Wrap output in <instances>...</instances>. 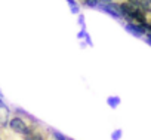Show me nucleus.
Instances as JSON below:
<instances>
[{
  "label": "nucleus",
  "mask_w": 151,
  "mask_h": 140,
  "mask_svg": "<svg viewBox=\"0 0 151 140\" xmlns=\"http://www.w3.org/2000/svg\"><path fill=\"white\" fill-rule=\"evenodd\" d=\"M9 119H11V109L8 106L0 107V130L9 127Z\"/></svg>",
  "instance_id": "obj_2"
},
{
  "label": "nucleus",
  "mask_w": 151,
  "mask_h": 140,
  "mask_svg": "<svg viewBox=\"0 0 151 140\" xmlns=\"http://www.w3.org/2000/svg\"><path fill=\"white\" fill-rule=\"evenodd\" d=\"M99 0H83V5L88 8H98L99 6Z\"/></svg>",
  "instance_id": "obj_4"
},
{
  "label": "nucleus",
  "mask_w": 151,
  "mask_h": 140,
  "mask_svg": "<svg viewBox=\"0 0 151 140\" xmlns=\"http://www.w3.org/2000/svg\"><path fill=\"white\" fill-rule=\"evenodd\" d=\"M108 101H110V103H111V104H113V107H116V106H114V104H117V103H119V98H110V100H108Z\"/></svg>",
  "instance_id": "obj_7"
},
{
  "label": "nucleus",
  "mask_w": 151,
  "mask_h": 140,
  "mask_svg": "<svg viewBox=\"0 0 151 140\" xmlns=\"http://www.w3.org/2000/svg\"><path fill=\"white\" fill-rule=\"evenodd\" d=\"M0 140H3V139H2V137H0Z\"/></svg>",
  "instance_id": "obj_12"
},
{
  "label": "nucleus",
  "mask_w": 151,
  "mask_h": 140,
  "mask_svg": "<svg viewBox=\"0 0 151 140\" xmlns=\"http://www.w3.org/2000/svg\"><path fill=\"white\" fill-rule=\"evenodd\" d=\"M9 130L15 134H19V136H30L33 134L37 128L36 125V121L33 118H22L21 115H14L11 116L9 119Z\"/></svg>",
  "instance_id": "obj_1"
},
{
  "label": "nucleus",
  "mask_w": 151,
  "mask_h": 140,
  "mask_svg": "<svg viewBox=\"0 0 151 140\" xmlns=\"http://www.w3.org/2000/svg\"><path fill=\"white\" fill-rule=\"evenodd\" d=\"M67 140H73V139H67Z\"/></svg>",
  "instance_id": "obj_11"
},
{
  "label": "nucleus",
  "mask_w": 151,
  "mask_h": 140,
  "mask_svg": "<svg viewBox=\"0 0 151 140\" xmlns=\"http://www.w3.org/2000/svg\"><path fill=\"white\" fill-rule=\"evenodd\" d=\"M150 2H151V0H150Z\"/></svg>",
  "instance_id": "obj_13"
},
{
  "label": "nucleus",
  "mask_w": 151,
  "mask_h": 140,
  "mask_svg": "<svg viewBox=\"0 0 151 140\" xmlns=\"http://www.w3.org/2000/svg\"><path fill=\"white\" fill-rule=\"evenodd\" d=\"M120 137H122V130H116V131L111 134V139H113V140H119Z\"/></svg>",
  "instance_id": "obj_6"
},
{
  "label": "nucleus",
  "mask_w": 151,
  "mask_h": 140,
  "mask_svg": "<svg viewBox=\"0 0 151 140\" xmlns=\"http://www.w3.org/2000/svg\"><path fill=\"white\" fill-rule=\"evenodd\" d=\"M127 3H130L132 6H135V8H138V9H141V0H126Z\"/></svg>",
  "instance_id": "obj_5"
},
{
  "label": "nucleus",
  "mask_w": 151,
  "mask_h": 140,
  "mask_svg": "<svg viewBox=\"0 0 151 140\" xmlns=\"http://www.w3.org/2000/svg\"><path fill=\"white\" fill-rule=\"evenodd\" d=\"M22 140H49V139H47V136H46L43 131L36 130L33 134H30V136H24Z\"/></svg>",
  "instance_id": "obj_3"
},
{
  "label": "nucleus",
  "mask_w": 151,
  "mask_h": 140,
  "mask_svg": "<svg viewBox=\"0 0 151 140\" xmlns=\"http://www.w3.org/2000/svg\"><path fill=\"white\" fill-rule=\"evenodd\" d=\"M3 106H6V103H5V100H3V96H2V93H0V107H3Z\"/></svg>",
  "instance_id": "obj_8"
},
{
  "label": "nucleus",
  "mask_w": 151,
  "mask_h": 140,
  "mask_svg": "<svg viewBox=\"0 0 151 140\" xmlns=\"http://www.w3.org/2000/svg\"><path fill=\"white\" fill-rule=\"evenodd\" d=\"M67 2H68V3L71 5V6H79L77 3H76V0H67Z\"/></svg>",
  "instance_id": "obj_9"
},
{
  "label": "nucleus",
  "mask_w": 151,
  "mask_h": 140,
  "mask_svg": "<svg viewBox=\"0 0 151 140\" xmlns=\"http://www.w3.org/2000/svg\"><path fill=\"white\" fill-rule=\"evenodd\" d=\"M99 2H101V3H113L114 0H99Z\"/></svg>",
  "instance_id": "obj_10"
}]
</instances>
